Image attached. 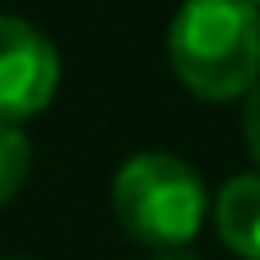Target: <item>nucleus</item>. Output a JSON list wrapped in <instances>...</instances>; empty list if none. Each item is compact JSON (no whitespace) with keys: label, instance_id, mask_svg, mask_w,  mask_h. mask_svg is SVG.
Returning a JSON list of instances; mask_svg holds the SVG:
<instances>
[{"label":"nucleus","instance_id":"obj_5","mask_svg":"<svg viewBox=\"0 0 260 260\" xmlns=\"http://www.w3.org/2000/svg\"><path fill=\"white\" fill-rule=\"evenodd\" d=\"M26 174H30V139L22 135L18 121H0V204H9L26 186Z\"/></svg>","mask_w":260,"mask_h":260},{"label":"nucleus","instance_id":"obj_8","mask_svg":"<svg viewBox=\"0 0 260 260\" xmlns=\"http://www.w3.org/2000/svg\"><path fill=\"white\" fill-rule=\"evenodd\" d=\"M247 5H256V9H260V0H247Z\"/></svg>","mask_w":260,"mask_h":260},{"label":"nucleus","instance_id":"obj_7","mask_svg":"<svg viewBox=\"0 0 260 260\" xmlns=\"http://www.w3.org/2000/svg\"><path fill=\"white\" fill-rule=\"evenodd\" d=\"M148 260H200V256H195L191 247H160V251H152Z\"/></svg>","mask_w":260,"mask_h":260},{"label":"nucleus","instance_id":"obj_3","mask_svg":"<svg viewBox=\"0 0 260 260\" xmlns=\"http://www.w3.org/2000/svg\"><path fill=\"white\" fill-rule=\"evenodd\" d=\"M61 83V56L52 39L26 18L0 13V121H26L44 113Z\"/></svg>","mask_w":260,"mask_h":260},{"label":"nucleus","instance_id":"obj_1","mask_svg":"<svg viewBox=\"0 0 260 260\" xmlns=\"http://www.w3.org/2000/svg\"><path fill=\"white\" fill-rule=\"evenodd\" d=\"M165 48L191 95L239 100L260 78V9L247 0H182Z\"/></svg>","mask_w":260,"mask_h":260},{"label":"nucleus","instance_id":"obj_6","mask_svg":"<svg viewBox=\"0 0 260 260\" xmlns=\"http://www.w3.org/2000/svg\"><path fill=\"white\" fill-rule=\"evenodd\" d=\"M243 139H247V152L260 160V78L243 95Z\"/></svg>","mask_w":260,"mask_h":260},{"label":"nucleus","instance_id":"obj_2","mask_svg":"<svg viewBox=\"0 0 260 260\" xmlns=\"http://www.w3.org/2000/svg\"><path fill=\"white\" fill-rule=\"evenodd\" d=\"M113 213L121 230L148 251L160 247H191L208 217V191L174 152H139L113 178Z\"/></svg>","mask_w":260,"mask_h":260},{"label":"nucleus","instance_id":"obj_4","mask_svg":"<svg viewBox=\"0 0 260 260\" xmlns=\"http://www.w3.org/2000/svg\"><path fill=\"white\" fill-rule=\"evenodd\" d=\"M213 221L239 260H260V174H239L221 186Z\"/></svg>","mask_w":260,"mask_h":260}]
</instances>
